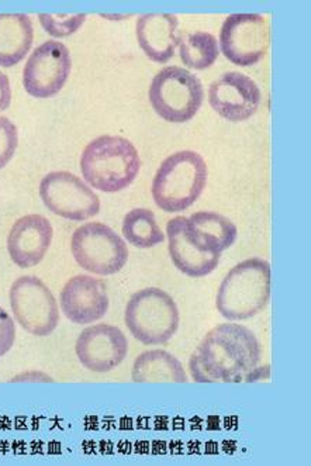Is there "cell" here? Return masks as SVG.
<instances>
[{"instance_id":"1","label":"cell","mask_w":311,"mask_h":466,"mask_svg":"<svg viewBox=\"0 0 311 466\" xmlns=\"http://www.w3.org/2000/svg\"><path fill=\"white\" fill-rule=\"evenodd\" d=\"M262 360V345L241 324L226 323L206 334L189 360L196 383H238L248 380Z\"/></svg>"},{"instance_id":"2","label":"cell","mask_w":311,"mask_h":466,"mask_svg":"<svg viewBox=\"0 0 311 466\" xmlns=\"http://www.w3.org/2000/svg\"><path fill=\"white\" fill-rule=\"evenodd\" d=\"M141 169L140 154L131 141L117 136H102L87 144L81 157L82 177L94 189L122 192Z\"/></svg>"},{"instance_id":"3","label":"cell","mask_w":311,"mask_h":466,"mask_svg":"<svg viewBox=\"0 0 311 466\" xmlns=\"http://www.w3.org/2000/svg\"><path fill=\"white\" fill-rule=\"evenodd\" d=\"M271 265L265 259L236 265L218 288V313L230 321L248 320L261 313L271 300Z\"/></svg>"},{"instance_id":"4","label":"cell","mask_w":311,"mask_h":466,"mask_svg":"<svg viewBox=\"0 0 311 466\" xmlns=\"http://www.w3.org/2000/svg\"><path fill=\"white\" fill-rule=\"evenodd\" d=\"M207 164L195 151H179L162 162L153 180L154 202L162 212H184L194 205L207 184Z\"/></svg>"},{"instance_id":"5","label":"cell","mask_w":311,"mask_h":466,"mask_svg":"<svg viewBox=\"0 0 311 466\" xmlns=\"http://www.w3.org/2000/svg\"><path fill=\"white\" fill-rule=\"evenodd\" d=\"M125 321L131 336L144 345L166 344L179 329V309L171 295L158 288H146L131 296Z\"/></svg>"},{"instance_id":"6","label":"cell","mask_w":311,"mask_h":466,"mask_svg":"<svg viewBox=\"0 0 311 466\" xmlns=\"http://www.w3.org/2000/svg\"><path fill=\"white\" fill-rule=\"evenodd\" d=\"M203 96L200 79L179 66H166L151 82V105L156 115L166 122H189L199 112Z\"/></svg>"},{"instance_id":"7","label":"cell","mask_w":311,"mask_h":466,"mask_svg":"<svg viewBox=\"0 0 311 466\" xmlns=\"http://www.w3.org/2000/svg\"><path fill=\"white\" fill-rule=\"evenodd\" d=\"M71 251L82 269L102 277L117 274L128 259L125 239L103 223H86L76 228Z\"/></svg>"},{"instance_id":"8","label":"cell","mask_w":311,"mask_h":466,"mask_svg":"<svg viewBox=\"0 0 311 466\" xmlns=\"http://www.w3.org/2000/svg\"><path fill=\"white\" fill-rule=\"evenodd\" d=\"M10 308L17 323L35 337H47L59 323L58 303L50 288L37 277H20L9 292Z\"/></svg>"},{"instance_id":"9","label":"cell","mask_w":311,"mask_h":466,"mask_svg":"<svg viewBox=\"0 0 311 466\" xmlns=\"http://www.w3.org/2000/svg\"><path fill=\"white\" fill-rule=\"evenodd\" d=\"M218 44L226 58L236 66H256L271 46L268 19L259 13H234L226 17Z\"/></svg>"},{"instance_id":"10","label":"cell","mask_w":311,"mask_h":466,"mask_svg":"<svg viewBox=\"0 0 311 466\" xmlns=\"http://www.w3.org/2000/svg\"><path fill=\"white\" fill-rule=\"evenodd\" d=\"M40 198L45 208L59 218L85 221L100 212V199L81 177L71 172H50L41 179Z\"/></svg>"},{"instance_id":"11","label":"cell","mask_w":311,"mask_h":466,"mask_svg":"<svg viewBox=\"0 0 311 466\" xmlns=\"http://www.w3.org/2000/svg\"><path fill=\"white\" fill-rule=\"evenodd\" d=\"M72 61L66 46L45 41L33 51L23 69L25 92L37 99L55 96L68 81Z\"/></svg>"},{"instance_id":"12","label":"cell","mask_w":311,"mask_h":466,"mask_svg":"<svg viewBox=\"0 0 311 466\" xmlns=\"http://www.w3.org/2000/svg\"><path fill=\"white\" fill-rule=\"evenodd\" d=\"M261 99L258 85L241 72H226L209 87L210 105L228 122H244L253 117L258 112Z\"/></svg>"},{"instance_id":"13","label":"cell","mask_w":311,"mask_h":466,"mask_svg":"<svg viewBox=\"0 0 311 466\" xmlns=\"http://www.w3.org/2000/svg\"><path fill=\"white\" fill-rule=\"evenodd\" d=\"M75 352L87 370L107 373L127 357L128 341L118 327L96 324L82 331L76 339Z\"/></svg>"},{"instance_id":"14","label":"cell","mask_w":311,"mask_h":466,"mask_svg":"<svg viewBox=\"0 0 311 466\" xmlns=\"http://www.w3.org/2000/svg\"><path fill=\"white\" fill-rule=\"evenodd\" d=\"M59 302L65 318L74 324L99 321L109 310L106 283L89 275H76L65 283Z\"/></svg>"},{"instance_id":"15","label":"cell","mask_w":311,"mask_h":466,"mask_svg":"<svg viewBox=\"0 0 311 466\" xmlns=\"http://www.w3.org/2000/svg\"><path fill=\"white\" fill-rule=\"evenodd\" d=\"M50 220L41 215H27L13 224L7 236V251L19 268H33L43 261L53 243Z\"/></svg>"},{"instance_id":"16","label":"cell","mask_w":311,"mask_h":466,"mask_svg":"<svg viewBox=\"0 0 311 466\" xmlns=\"http://www.w3.org/2000/svg\"><path fill=\"white\" fill-rule=\"evenodd\" d=\"M185 234L189 243L205 254L221 255L236 243V224L216 212H197L185 218Z\"/></svg>"},{"instance_id":"17","label":"cell","mask_w":311,"mask_h":466,"mask_svg":"<svg viewBox=\"0 0 311 466\" xmlns=\"http://www.w3.org/2000/svg\"><path fill=\"white\" fill-rule=\"evenodd\" d=\"M179 20L171 13H145L137 19L135 35L138 44L151 61L168 63L179 44Z\"/></svg>"},{"instance_id":"18","label":"cell","mask_w":311,"mask_h":466,"mask_svg":"<svg viewBox=\"0 0 311 466\" xmlns=\"http://www.w3.org/2000/svg\"><path fill=\"white\" fill-rule=\"evenodd\" d=\"M168 251L175 267L190 278H202L212 274L218 267L220 255L205 254L197 251L185 234V218L177 216L166 224Z\"/></svg>"},{"instance_id":"19","label":"cell","mask_w":311,"mask_h":466,"mask_svg":"<svg viewBox=\"0 0 311 466\" xmlns=\"http://www.w3.org/2000/svg\"><path fill=\"white\" fill-rule=\"evenodd\" d=\"M35 28L25 13H0V66H17L32 48Z\"/></svg>"},{"instance_id":"20","label":"cell","mask_w":311,"mask_h":466,"mask_svg":"<svg viewBox=\"0 0 311 466\" xmlns=\"http://www.w3.org/2000/svg\"><path fill=\"white\" fill-rule=\"evenodd\" d=\"M131 380L135 383L189 382L181 360L164 350H151L137 357Z\"/></svg>"},{"instance_id":"21","label":"cell","mask_w":311,"mask_h":466,"mask_svg":"<svg viewBox=\"0 0 311 466\" xmlns=\"http://www.w3.org/2000/svg\"><path fill=\"white\" fill-rule=\"evenodd\" d=\"M122 233L127 243L137 248H153L166 241L156 215L150 208H135L125 215Z\"/></svg>"},{"instance_id":"22","label":"cell","mask_w":311,"mask_h":466,"mask_svg":"<svg viewBox=\"0 0 311 466\" xmlns=\"http://www.w3.org/2000/svg\"><path fill=\"white\" fill-rule=\"evenodd\" d=\"M177 38L182 63L189 68L203 71L210 68L218 58V41L210 33H181Z\"/></svg>"},{"instance_id":"23","label":"cell","mask_w":311,"mask_h":466,"mask_svg":"<svg viewBox=\"0 0 311 466\" xmlns=\"http://www.w3.org/2000/svg\"><path fill=\"white\" fill-rule=\"evenodd\" d=\"M41 25L48 35L56 38H65L75 35L79 28L84 25L86 20V15H47L41 13L38 15Z\"/></svg>"},{"instance_id":"24","label":"cell","mask_w":311,"mask_h":466,"mask_svg":"<svg viewBox=\"0 0 311 466\" xmlns=\"http://www.w3.org/2000/svg\"><path fill=\"white\" fill-rule=\"evenodd\" d=\"M19 146V131L9 118L0 116V169L5 168Z\"/></svg>"},{"instance_id":"25","label":"cell","mask_w":311,"mask_h":466,"mask_svg":"<svg viewBox=\"0 0 311 466\" xmlns=\"http://www.w3.org/2000/svg\"><path fill=\"white\" fill-rule=\"evenodd\" d=\"M15 339H16L15 321L5 309L0 308V358L5 357L12 350Z\"/></svg>"},{"instance_id":"26","label":"cell","mask_w":311,"mask_h":466,"mask_svg":"<svg viewBox=\"0 0 311 466\" xmlns=\"http://www.w3.org/2000/svg\"><path fill=\"white\" fill-rule=\"evenodd\" d=\"M10 102H12L10 81L4 72H0V112L9 109Z\"/></svg>"}]
</instances>
